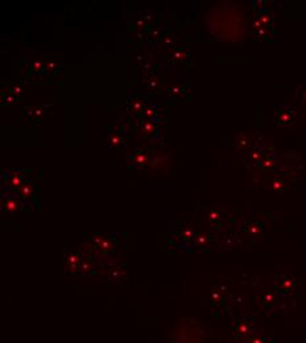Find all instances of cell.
Segmentation results:
<instances>
[{
	"instance_id": "6da1fadb",
	"label": "cell",
	"mask_w": 306,
	"mask_h": 343,
	"mask_svg": "<svg viewBox=\"0 0 306 343\" xmlns=\"http://www.w3.org/2000/svg\"><path fill=\"white\" fill-rule=\"evenodd\" d=\"M274 119L281 126H289L296 120V110L290 106H280L274 110Z\"/></svg>"
}]
</instances>
